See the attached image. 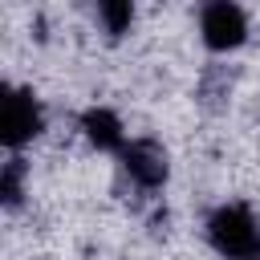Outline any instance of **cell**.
<instances>
[{
  "label": "cell",
  "mask_w": 260,
  "mask_h": 260,
  "mask_svg": "<svg viewBox=\"0 0 260 260\" xmlns=\"http://www.w3.org/2000/svg\"><path fill=\"white\" fill-rule=\"evenodd\" d=\"M207 244L223 260H260V223L244 203H223L207 215Z\"/></svg>",
  "instance_id": "1"
},
{
  "label": "cell",
  "mask_w": 260,
  "mask_h": 260,
  "mask_svg": "<svg viewBox=\"0 0 260 260\" xmlns=\"http://www.w3.org/2000/svg\"><path fill=\"white\" fill-rule=\"evenodd\" d=\"M41 130H45V106L37 102V93L24 89V85H8L4 106H0V142H4V150L16 154Z\"/></svg>",
  "instance_id": "2"
},
{
  "label": "cell",
  "mask_w": 260,
  "mask_h": 260,
  "mask_svg": "<svg viewBox=\"0 0 260 260\" xmlns=\"http://www.w3.org/2000/svg\"><path fill=\"white\" fill-rule=\"evenodd\" d=\"M199 37L211 53H232L248 41V16L236 0H203L199 8Z\"/></svg>",
  "instance_id": "3"
},
{
  "label": "cell",
  "mask_w": 260,
  "mask_h": 260,
  "mask_svg": "<svg viewBox=\"0 0 260 260\" xmlns=\"http://www.w3.org/2000/svg\"><path fill=\"white\" fill-rule=\"evenodd\" d=\"M122 167H126V175H130L138 187H146V191H158V187L167 183V175H171L167 150H162L154 138H134V142H126Z\"/></svg>",
  "instance_id": "4"
},
{
  "label": "cell",
  "mask_w": 260,
  "mask_h": 260,
  "mask_svg": "<svg viewBox=\"0 0 260 260\" xmlns=\"http://www.w3.org/2000/svg\"><path fill=\"white\" fill-rule=\"evenodd\" d=\"M81 134H85L89 146H98V150H110V154H122V150H126V126H122V118H118L114 110H106V106H89V110L81 114Z\"/></svg>",
  "instance_id": "5"
},
{
  "label": "cell",
  "mask_w": 260,
  "mask_h": 260,
  "mask_svg": "<svg viewBox=\"0 0 260 260\" xmlns=\"http://www.w3.org/2000/svg\"><path fill=\"white\" fill-rule=\"evenodd\" d=\"M93 12H98L102 28H106L114 41L126 37L130 24H134V0H93Z\"/></svg>",
  "instance_id": "6"
},
{
  "label": "cell",
  "mask_w": 260,
  "mask_h": 260,
  "mask_svg": "<svg viewBox=\"0 0 260 260\" xmlns=\"http://www.w3.org/2000/svg\"><path fill=\"white\" fill-rule=\"evenodd\" d=\"M20 195H24V158L12 154L0 171V199H4V207H16Z\"/></svg>",
  "instance_id": "7"
}]
</instances>
